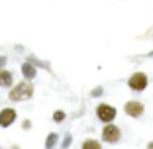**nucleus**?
I'll list each match as a JSON object with an SVG mask.
<instances>
[{"label":"nucleus","mask_w":153,"mask_h":149,"mask_svg":"<svg viewBox=\"0 0 153 149\" xmlns=\"http://www.w3.org/2000/svg\"><path fill=\"white\" fill-rule=\"evenodd\" d=\"M33 94H36V86L33 82H27V81H20L16 82L14 88L8 90V100L10 102H27V100H32Z\"/></svg>","instance_id":"nucleus-1"},{"label":"nucleus","mask_w":153,"mask_h":149,"mask_svg":"<svg viewBox=\"0 0 153 149\" xmlns=\"http://www.w3.org/2000/svg\"><path fill=\"white\" fill-rule=\"evenodd\" d=\"M94 116L102 126H110V124H116L118 110H116V106H112L108 102H98L94 108Z\"/></svg>","instance_id":"nucleus-2"},{"label":"nucleus","mask_w":153,"mask_h":149,"mask_svg":"<svg viewBox=\"0 0 153 149\" xmlns=\"http://www.w3.org/2000/svg\"><path fill=\"white\" fill-rule=\"evenodd\" d=\"M100 141L106 145H118L122 141V128L118 124L102 126V130H100Z\"/></svg>","instance_id":"nucleus-3"},{"label":"nucleus","mask_w":153,"mask_h":149,"mask_svg":"<svg viewBox=\"0 0 153 149\" xmlns=\"http://www.w3.org/2000/svg\"><path fill=\"white\" fill-rule=\"evenodd\" d=\"M147 86H149L147 73H143V71H134L130 77H128V88H130L131 92H143Z\"/></svg>","instance_id":"nucleus-4"},{"label":"nucleus","mask_w":153,"mask_h":149,"mask_svg":"<svg viewBox=\"0 0 153 149\" xmlns=\"http://www.w3.org/2000/svg\"><path fill=\"white\" fill-rule=\"evenodd\" d=\"M124 114H126L128 118L140 120L145 114V104L137 98H131V100H128V102H124Z\"/></svg>","instance_id":"nucleus-5"},{"label":"nucleus","mask_w":153,"mask_h":149,"mask_svg":"<svg viewBox=\"0 0 153 149\" xmlns=\"http://www.w3.org/2000/svg\"><path fill=\"white\" fill-rule=\"evenodd\" d=\"M16 120H18V110H16V108H12V106L0 108V128H2V130L14 126Z\"/></svg>","instance_id":"nucleus-6"},{"label":"nucleus","mask_w":153,"mask_h":149,"mask_svg":"<svg viewBox=\"0 0 153 149\" xmlns=\"http://www.w3.org/2000/svg\"><path fill=\"white\" fill-rule=\"evenodd\" d=\"M20 75H22V81H27V82H33L37 77V67L32 65L30 61H24L20 65Z\"/></svg>","instance_id":"nucleus-7"},{"label":"nucleus","mask_w":153,"mask_h":149,"mask_svg":"<svg viewBox=\"0 0 153 149\" xmlns=\"http://www.w3.org/2000/svg\"><path fill=\"white\" fill-rule=\"evenodd\" d=\"M16 86V77H14V73L10 69H4V71H0V88H4V90H10Z\"/></svg>","instance_id":"nucleus-8"},{"label":"nucleus","mask_w":153,"mask_h":149,"mask_svg":"<svg viewBox=\"0 0 153 149\" xmlns=\"http://www.w3.org/2000/svg\"><path fill=\"white\" fill-rule=\"evenodd\" d=\"M59 145H61V137H59L57 131H51V133L45 136V145H43L45 149H55V147H59Z\"/></svg>","instance_id":"nucleus-9"},{"label":"nucleus","mask_w":153,"mask_h":149,"mask_svg":"<svg viewBox=\"0 0 153 149\" xmlns=\"http://www.w3.org/2000/svg\"><path fill=\"white\" fill-rule=\"evenodd\" d=\"M81 149H104L102 141L96 139V137H85L81 141Z\"/></svg>","instance_id":"nucleus-10"},{"label":"nucleus","mask_w":153,"mask_h":149,"mask_svg":"<svg viewBox=\"0 0 153 149\" xmlns=\"http://www.w3.org/2000/svg\"><path fill=\"white\" fill-rule=\"evenodd\" d=\"M26 61H30L32 65H36L37 69L41 67V69H47V71H49V63H45V61H39V59H37L36 55H27V59H26Z\"/></svg>","instance_id":"nucleus-11"},{"label":"nucleus","mask_w":153,"mask_h":149,"mask_svg":"<svg viewBox=\"0 0 153 149\" xmlns=\"http://www.w3.org/2000/svg\"><path fill=\"white\" fill-rule=\"evenodd\" d=\"M51 118H53L55 124H63L65 120H67V112L59 108V110H55V112H53V116H51Z\"/></svg>","instance_id":"nucleus-12"},{"label":"nucleus","mask_w":153,"mask_h":149,"mask_svg":"<svg viewBox=\"0 0 153 149\" xmlns=\"http://www.w3.org/2000/svg\"><path fill=\"white\" fill-rule=\"evenodd\" d=\"M71 143H73V133H69V131H67V133L61 137V145H59V147H61V149H69V147H71Z\"/></svg>","instance_id":"nucleus-13"},{"label":"nucleus","mask_w":153,"mask_h":149,"mask_svg":"<svg viewBox=\"0 0 153 149\" xmlns=\"http://www.w3.org/2000/svg\"><path fill=\"white\" fill-rule=\"evenodd\" d=\"M88 96H90V98H102V96H104V88H102V86H94V88H90Z\"/></svg>","instance_id":"nucleus-14"},{"label":"nucleus","mask_w":153,"mask_h":149,"mask_svg":"<svg viewBox=\"0 0 153 149\" xmlns=\"http://www.w3.org/2000/svg\"><path fill=\"white\" fill-rule=\"evenodd\" d=\"M32 126H33V124H32V120H30V118L22 120V130L24 131H30V130H32Z\"/></svg>","instance_id":"nucleus-15"},{"label":"nucleus","mask_w":153,"mask_h":149,"mask_svg":"<svg viewBox=\"0 0 153 149\" xmlns=\"http://www.w3.org/2000/svg\"><path fill=\"white\" fill-rule=\"evenodd\" d=\"M6 65H8V57L0 53V71H4V69H6Z\"/></svg>","instance_id":"nucleus-16"},{"label":"nucleus","mask_w":153,"mask_h":149,"mask_svg":"<svg viewBox=\"0 0 153 149\" xmlns=\"http://www.w3.org/2000/svg\"><path fill=\"white\" fill-rule=\"evenodd\" d=\"M145 149H153V139L147 141V145H145Z\"/></svg>","instance_id":"nucleus-17"},{"label":"nucleus","mask_w":153,"mask_h":149,"mask_svg":"<svg viewBox=\"0 0 153 149\" xmlns=\"http://www.w3.org/2000/svg\"><path fill=\"white\" fill-rule=\"evenodd\" d=\"M10 149H20V145H12V147H10Z\"/></svg>","instance_id":"nucleus-18"},{"label":"nucleus","mask_w":153,"mask_h":149,"mask_svg":"<svg viewBox=\"0 0 153 149\" xmlns=\"http://www.w3.org/2000/svg\"><path fill=\"white\" fill-rule=\"evenodd\" d=\"M0 149H4V147H2V145H0Z\"/></svg>","instance_id":"nucleus-19"}]
</instances>
